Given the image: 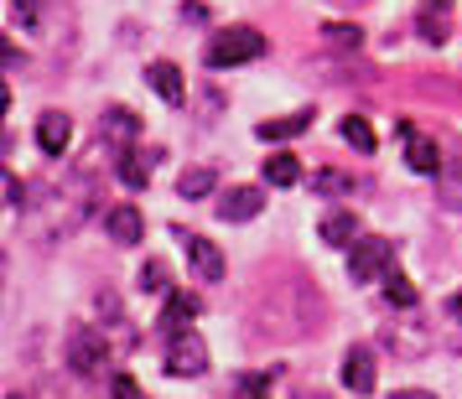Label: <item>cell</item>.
I'll return each instance as SVG.
<instances>
[{
    "label": "cell",
    "instance_id": "cell-7",
    "mask_svg": "<svg viewBox=\"0 0 462 399\" xmlns=\"http://www.w3.org/2000/svg\"><path fill=\"white\" fill-rule=\"evenodd\" d=\"M343 389L348 394H374V353L364 342H354L343 353Z\"/></svg>",
    "mask_w": 462,
    "mask_h": 399
},
{
    "label": "cell",
    "instance_id": "cell-32",
    "mask_svg": "<svg viewBox=\"0 0 462 399\" xmlns=\"http://www.w3.org/2000/svg\"><path fill=\"white\" fill-rule=\"evenodd\" d=\"M5 399H16V394H5Z\"/></svg>",
    "mask_w": 462,
    "mask_h": 399
},
{
    "label": "cell",
    "instance_id": "cell-16",
    "mask_svg": "<svg viewBox=\"0 0 462 399\" xmlns=\"http://www.w3.org/2000/svg\"><path fill=\"white\" fill-rule=\"evenodd\" d=\"M301 130H312V109H301V114H281V120H260L254 135H260V141H291V135H301Z\"/></svg>",
    "mask_w": 462,
    "mask_h": 399
},
{
    "label": "cell",
    "instance_id": "cell-15",
    "mask_svg": "<svg viewBox=\"0 0 462 399\" xmlns=\"http://www.w3.org/2000/svg\"><path fill=\"white\" fill-rule=\"evenodd\" d=\"M213 187H218V171L213 167H188L177 177V197H182V203H203Z\"/></svg>",
    "mask_w": 462,
    "mask_h": 399
},
{
    "label": "cell",
    "instance_id": "cell-1",
    "mask_svg": "<svg viewBox=\"0 0 462 399\" xmlns=\"http://www.w3.org/2000/svg\"><path fill=\"white\" fill-rule=\"evenodd\" d=\"M265 52V37L254 26H224L208 47H203V63L208 68H239V63H254Z\"/></svg>",
    "mask_w": 462,
    "mask_h": 399
},
{
    "label": "cell",
    "instance_id": "cell-11",
    "mask_svg": "<svg viewBox=\"0 0 462 399\" xmlns=\"http://www.w3.org/2000/svg\"><path fill=\"white\" fill-rule=\"evenodd\" d=\"M400 135H405V167L416 171V177H437V171H441V150H437V141L416 135L411 125H400Z\"/></svg>",
    "mask_w": 462,
    "mask_h": 399
},
{
    "label": "cell",
    "instance_id": "cell-6",
    "mask_svg": "<svg viewBox=\"0 0 462 399\" xmlns=\"http://www.w3.org/2000/svg\"><path fill=\"white\" fill-rule=\"evenodd\" d=\"M213 208H218L224 223H250V218H260V208H265V192L260 187H229Z\"/></svg>",
    "mask_w": 462,
    "mask_h": 399
},
{
    "label": "cell",
    "instance_id": "cell-14",
    "mask_svg": "<svg viewBox=\"0 0 462 399\" xmlns=\"http://www.w3.org/2000/svg\"><path fill=\"white\" fill-rule=\"evenodd\" d=\"M322 244H333V249H348V244H354L358 239V213H348V208H337V213H328V218H322Z\"/></svg>",
    "mask_w": 462,
    "mask_h": 399
},
{
    "label": "cell",
    "instance_id": "cell-19",
    "mask_svg": "<svg viewBox=\"0 0 462 399\" xmlns=\"http://www.w3.org/2000/svg\"><path fill=\"white\" fill-rule=\"evenodd\" d=\"M296 182H301V161L291 150H275L265 161V187H296Z\"/></svg>",
    "mask_w": 462,
    "mask_h": 399
},
{
    "label": "cell",
    "instance_id": "cell-27",
    "mask_svg": "<svg viewBox=\"0 0 462 399\" xmlns=\"http://www.w3.org/2000/svg\"><path fill=\"white\" fill-rule=\"evenodd\" d=\"M420 37H426L431 47H441V42H447V26H441V11H437V16H431V11L420 16Z\"/></svg>",
    "mask_w": 462,
    "mask_h": 399
},
{
    "label": "cell",
    "instance_id": "cell-8",
    "mask_svg": "<svg viewBox=\"0 0 462 399\" xmlns=\"http://www.w3.org/2000/svg\"><path fill=\"white\" fill-rule=\"evenodd\" d=\"M105 233L115 244H141V239H146V218H141L135 203H115V208L105 213Z\"/></svg>",
    "mask_w": 462,
    "mask_h": 399
},
{
    "label": "cell",
    "instance_id": "cell-9",
    "mask_svg": "<svg viewBox=\"0 0 462 399\" xmlns=\"http://www.w3.org/2000/svg\"><path fill=\"white\" fill-rule=\"evenodd\" d=\"M37 146H42V156H52V161L73 146V120H68L63 109H47L42 120H37Z\"/></svg>",
    "mask_w": 462,
    "mask_h": 399
},
{
    "label": "cell",
    "instance_id": "cell-24",
    "mask_svg": "<svg viewBox=\"0 0 462 399\" xmlns=\"http://www.w3.org/2000/svg\"><path fill=\"white\" fill-rule=\"evenodd\" d=\"M234 399H271V378H265V374H239Z\"/></svg>",
    "mask_w": 462,
    "mask_h": 399
},
{
    "label": "cell",
    "instance_id": "cell-25",
    "mask_svg": "<svg viewBox=\"0 0 462 399\" xmlns=\"http://www.w3.org/2000/svg\"><path fill=\"white\" fill-rule=\"evenodd\" d=\"M141 291H151V295L167 291V265H162V259H146V265H141Z\"/></svg>",
    "mask_w": 462,
    "mask_h": 399
},
{
    "label": "cell",
    "instance_id": "cell-23",
    "mask_svg": "<svg viewBox=\"0 0 462 399\" xmlns=\"http://www.w3.org/2000/svg\"><path fill=\"white\" fill-rule=\"evenodd\" d=\"M384 295H390L395 306H416V286H411V280H405L400 270H390V275H384Z\"/></svg>",
    "mask_w": 462,
    "mask_h": 399
},
{
    "label": "cell",
    "instance_id": "cell-4",
    "mask_svg": "<svg viewBox=\"0 0 462 399\" xmlns=\"http://www.w3.org/2000/svg\"><path fill=\"white\" fill-rule=\"evenodd\" d=\"M109 363V342H105V332L99 327H79V332L68 337V368L73 374H99Z\"/></svg>",
    "mask_w": 462,
    "mask_h": 399
},
{
    "label": "cell",
    "instance_id": "cell-20",
    "mask_svg": "<svg viewBox=\"0 0 462 399\" xmlns=\"http://www.w3.org/2000/svg\"><path fill=\"white\" fill-rule=\"evenodd\" d=\"M307 187H312L317 197H348V192H354V177H348V171H312Z\"/></svg>",
    "mask_w": 462,
    "mask_h": 399
},
{
    "label": "cell",
    "instance_id": "cell-30",
    "mask_svg": "<svg viewBox=\"0 0 462 399\" xmlns=\"http://www.w3.org/2000/svg\"><path fill=\"white\" fill-rule=\"evenodd\" d=\"M390 399H437V394H431V389H395Z\"/></svg>",
    "mask_w": 462,
    "mask_h": 399
},
{
    "label": "cell",
    "instance_id": "cell-21",
    "mask_svg": "<svg viewBox=\"0 0 462 399\" xmlns=\"http://www.w3.org/2000/svg\"><path fill=\"white\" fill-rule=\"evenodd\" d=\"M115 171H120V182H125V187H135V192L151 182V167L135 156V150H120V167H115Z\"/></svg>",
    "mask_w": 462,
    "mask_h": 399
},
{
    "label": "cell",
    "instance_id": "cell-18",
    "mask_svg": "<svg viewBox=\"0 0 462 399\" xmlns=\"http://www.w3.org/2000/svg\"><path fill=\"white\" fill-rule=\"evenodd\" d=\"M337 135H343V146H354L358 156H374V146H379L364 114H343V120H337Z\"/></svg>",
    "mask_w": 462,
    "mask_h": 399
},
{
    "label": "cell",
    "instance_id": "cell-31",
    "mask_svg": "<svg viewBox=\"0 0 462 399\" xmlns=\"http://www.w3.org/2000/svg\"><path fill=\"white\" fill-rule=\"evenodd\" d=\"M452 316H457V322H462V291L452 295Z\"/></svg>",
    "mask_w": 462,
    "mask_h": 399
},
{
    "label": "cell",
    "instance_id": "cell-3",
    "mask_svg": "<svg viewBox=\"0 0 462 399\" xmlns=\"http://www.w3.org/2000/svg\"><path fill=\"white\" fill-rule=\"evenodd\" d=\"M167 374L171 378H203L208 374V342L192 332V327L167 342Z\"/></svg>",
    "mask_w": 462,
    "mask_h": 399
},
{
    "label": "cell",
    "instance_id": "cell-28",
    "mask_svg": "<svg viewBox=\"0 0 462 399\" xmlns=\"http://www.w3.org/2000/svg\"><path fill=\"white\" fill-rule=\"evenodd\" d=\"M5 208H26V182H16V171H5Z\"/></svg>",
    "mask_w": 462,
    "mask_h": 399
},
{
    "label": "cell",
    "instance_id": "cell-10",
    "mask_svg": "<svg viewBox=\"0 0 462 399\" xmlns=\"http://www.w3.org/2000/svg\"><path fill=\"white\" fill-rule=\"evenodd\" d=\"M99 141L105 146H115V150H130V141H141V120L130 114V109H105L99 114Z\"/></svg>",
    "mask_w": 462,
    "mask_h": 399
},
{
    "label": "cell",
    "instance_id": "cell-22",
    "mask_svg": "<svg viewBox=\"0 0 462 399\" xmlns=\"http://www.w3.org/2000/svg\"><path fill=\"white\" fill-rule=\"evenodd\" d=\"M322 37H328V47H337V52H343V47L354 52V47L364 42V32H358L354 22H328V26H322Z\"/></svg>",
    "mask_w": 462,
    "mask_h": 399
},
{
    "label": "cell",
    "instance_id": "cell-5",
    "mask_svg": "<svg viewBox=\"0 0 462 399\" xmlns=\"http://www.w3.org/2000/svg\"><path fill=\"white\" fill-rule=\"evenodd\" d=\"M177 239H182V249H188L198 280H208V286L213 280H224V249H218V244H208L203 233H182V229H177Z\"/></svg>",
    "mask_w": 462,
    "mask_h": 399
},
{
    "label": "cell",
    "instance_id": "cell-17",
    "mask_svg": "<svg viewBox=\"0 0 462 399\" xmlns=\"http://www.w3.org/2000/svg\"><path fill=\"white\" fill-rule=\"evenodd\" d=\"M437 192H441V208H447V213H462V156L441 161V171H437Z\"/></svg>",
    "mask_w": 462,
    "mask_h": 399
},
{
    "label": "cell",
    "instance_id": "cell-12",
    "mask_svg": "<svg viewBox=\"0 0 462 399\" xmlns=\"http://www.w3.org/2000/svg\"><path fill=\"white\" fill-rule=\"evenodd\" d=\"M192 316H198V295L171 291L167 306H162V316H156V327H162L167 337H177V332H188V327H192Z\"/></svg>",
    "mask_w": 462,
    "mask_h": 399
},
{
    "label": "cell",
    "instance_id": "cell-2",
    "mask_svg": "<svg viewBox=\"0 0 462 399\" xmlns=\"http://www.w3.org/2000/svg\"><path fill=\"white\" fill-rule=\"evenodd\" d=\"M390 259H395L390 239H354V244H348V280H358V286L384 280V275H390Z\"/></svg>",
    "mask_w": 462,
    "mask_h": 399
},
{
    "label": "cell",
    "instance_id": "cell-26",
    "mask_svg": "<svg viewBox=\"0 0 462 399\" xmlns=\"http://www.w3.org/2000/svg\"><path fill=\"white\" fill-rule=\"evenodd\" d=\"M11 22L22 32H37V0H11Z\"/></svg>",
    "mask_w": 462,
    "mask_h": 399
},
{
    "label": "cell",
    "instance_id": "cell-29",
    "mask_svg": "<svg viewBox=\"0 0 462 399\" xmlns=\"http://www.w3.org/2000/svg\"><path fill=\"white\" fill-rule=\"evenodd\" d=\"M109 399H141V384L130 374H115V384H109Z\"/></svg>",
    "mask_w": 462,
    "mask_h": 399
},
{
    "label": "cell",
    "instance_id": "cell-13",
    "mask_svg": "<svg viewBox=\"0 0 462 399\" xmlns=\"http://www.w3.org/2000/svg\"><path fill=\"white\" fill-rule=\"evenodd\" d=\"M146 78H151V88L167 99V104H182L188 99V84H182V68L177 63H167V58H156V63L146 68Z\"/></svg>",
    "mask_w": 462,
    "mask_h": 399
}]
</instances>
